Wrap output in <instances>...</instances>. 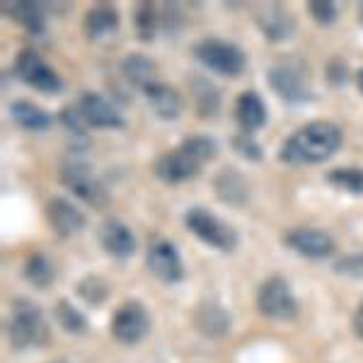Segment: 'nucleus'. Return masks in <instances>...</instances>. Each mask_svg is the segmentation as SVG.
Here are the masks:
<instances>
[{"label":"nucleus","mask_w":363,"mask_h":363,"mask_svg":"<svg viewBox=\"0 0 363 363\" xmlns=\"http://www.w3.org/2000/svg\"><path fill=\"white\" fill-rule=\"evenodd\" d=\"M61 121H63V126L70 128V131L75 133V136H83V133L87 131V121H85V116H83V112H80L78 107H66V109H63Z\"/></svg>","instance_id":"obj_31"},{"label":"nucleus","mask_w":363,"mask_h":363,"mask_svg":"<svg viewBox=\"0 0 363 363\" xmlns=\"http://www.w3.org/2000/svg\"><path fill=\"white\" fill-rule=\"evenodd\" d=\"M184 223L199 240H201V242L211 245V247H216L220 252H233L238 247V233L233 230L225 220L216 218V216L206 208L186 211Z\"/></svg>","instance_id":"obj_4"},{"label":"nucleus","mask_w":363,"mask_h":363,"mask_svg":"<svg viewBox=\"0 0 363 363\" xmlns=\"http://www.w3.org/2000/svg\"><path fill=\"white\" fill-rule=\"evenodd\" d=\"M308 78L310 75L306 66L296 61H281L269 70V85H272V90L289 104H301L313 97Z\"/></svg>","instance_id":"obj_5"},{"label":"nucleus","mask_w":363,"mask_h":363,"mask_svg":"<svg viewBox=\"0 0 363 363\" xmlns=\"http://www.w3.org/2000/svg\"><path fill=\"white\" fill-rule=\"evenodd\" d=\"M44 213H46V223L51 225V230H54L58 238H70L85 228L83 211L75 208L73 203L61 196L51 199V201L46 203Z\"/></svg>","instance_id":"obj_13"},{"label":"nucleus","mask_w":363,"mask_h":363,"mask_svg":"<svg viewBox=\"0 0 363 363\" xmlns=\"http://www.w3.org/2000/svg\"><path fill=\"white\" fill-rule=\"evenodd\" d=\"M196 325H199V330H201L203 335L220 337V335H225V332H228V315H225L223 308L211 306V303H206V306L199 308Z\"/></svg>","instance_id":"obj_24"},{"label":"nucleus","mask_w":363,"mask_h":363,"mask_svg":"<svg viewBox=\"0 0 363 363\" xmlns=\"http://www.w3.org/2000/svg\"><path fill=\"white\" fill-rule=\"evenodd\" d=\"M194 56L206 68L220 75H240L245 70V54L235 44L223 39H203L194 46Z\"/></svg>","instance_id":"obj_6"},{"label":"nucleus","mask_w":363,"mask_h":363,"mask_svg":"<svg viewBox=\"0 0 363 363\" xmlns=\"http://www.w3.org/2000/svg\"><path fill=\"white\" fill-rule=\"evenodd\" d=\"M10 114H13L17 124L22 128H29V131H44V128L51 126V116L42 107L27 102V99H17V102L10 104Z\"/></svg>","instance_id":"obj_23"},{"label":"nucleus","mask_w":363,"mask_h":363,"mask_svg":"<svg viewBox=\"0 0 363 363\" xmlns=\"http://www.w3.org/2000/svg\"><path fill=\"white\" fill-rule=\"evenodd\" d=\"M308 10H310V15H313V20L322 27L335 25L339 17V10L332 0H313V3L308 5Z\"/></svg>","instance_id":"obj_30"},{"label":"nucleus","mask_w":363,"mask_h":363,"mask_svg":"<svg viewBox=\"0 0 363 363\" xmlns=\"http://www.w3.org/2000/svg\"><path fill=\"white\" fill-rule=\"evenodd\" d=\"M257 308L264 318L272 320H294L298 313V303L291 294L289 284L281 277L267 279L257 294Z\"/></svg>","instance_id":"obj_8"},{"label":"nucleus","mask_w":363,"mask_h":363,"mask_svg":"<svg viewBox=\"0 0 363 363\" xmlns=\"http://www.w3.org/2000/svg\"><path fill=\"white\" fill-rule=\"evenodd\" d=\"M233 145H235L238 153H242V157H247V160H262V155H264L259 143L250 136H235L233 138Z\"/></svg>","instance_id":"obj_32"},{"label":"nucleus","mask_w":363,"mask_h":363,"mask_svg":"<svg viewBox=\"0 0 363 363\" xmlns=\"http://www.w3.org/2000/svg\"><path fill=\"white\" fill-rule=\"evenodd\" d=\"M15 75L20 80H25L27 85H32L34 90L46 92V95H54V92H58L63 87L61 75H58L34 49H25L17 56Z\"/></svg>","instance_id":"obj_7"},{"label":"nucleus","mask_w":363,"mask_h":363,"mask_svg":"<svg viewBox=\"0 0 363 363\" xmlns=\"http://www.w3.org/2000/svg\"><path fill=\"white\" fill-rule=\"evenodd\" d=\"M356 83H359V90H361V95H363V68L359 70V75H356Z\"/></svg>","instance_id":"obj_35"},{"label":"nucleus","mask_w":363,"mask_h":363,"mask_svg":"<svg viewBox=\"0 0 363 363\" xmlns=\"http://www.w3.org/2000/svg\"><path fill=\"white\" fill-rule=\"evenodd\" d=\"M148 269L155 279L165 284H177L184 279V267H182L179 252L167 240H155L148 250Z\"/></svg>","instance_id":"obj_12"},{"label":"nucleus","mask_w":363,"mask_h":363,"mask_svg":"<svg viewBox=\"0 0 363 363\" xmlns=\"http://www.w3.org/2000/svg\"><path fill=\"white\" fill-rule=\"evenodd\" d=\"M191 95H194V102H196V109L201 116H213L218 112V90L203 78H194L191 80Z\"/></svg>","instance_id":"obj_25"},{"label":"nucleus","mask_w":363,"mask_h":363,"mask_svg":"<svg viewBox=\"0 0 363 363\" xmlns=\"http://www.w3.org/2000/svg\"><path fill=\"white\" fill-rule=\"evenodd\" d=\"M361 22H363V5H361Z\"/></svg>","instance_id":"obj_37"},{"label":"nucleus","mask_w":363,"mask_h":363,"mask_svg":"<svg viewBox=\"0 0 363 363\" xmlns=\"http://www.w3.org/2000/svg\"><path fill=\"white\" fill-rule=\"evenodd\" d=\"M354 330H356V335L363 339V306L356 310V315H354Z\"/></svg>","instance_id":"obj_34"},{"label":"nucleus","mask_w":363,"mask_h":363,"mask_svg":"<svg viewBox=\"0 0 363 363\" xmlns=\"http://www.w3.org/2000/svg\"><path fill=\"white\" fill-rule=\"evenodd\" d=\"M216 143L208 136H189L182 145H177L169 153H162L155 160V174L157 179L167 182V184H182V182L194 179L201 167L208 160L216 157Z\"/></svg>","instance_id":"obj_2"},{"label":"nucleus","mask_w":363,"mask_h":363,"mask_svg":"<svg viewBox=\"0 0 363 363\" xmlns=\"http://www.w3.org/2000/svg\"><path fill=\"white\" fill-rule=\"evenodd\" d=\"M342 145V131L332 121H313L303 126L281 148V160L289 165H318L330 160Z\"/></svg>","instance_id":"obj_1"},{"label":"nucleus","mask_w":363,"mask_h":363,"mask_svg":"<svg viewBox=\"0 0 363 363\" xmlns=\"http://www.w3.org/2000/svg\"><path fill=\"white\" fill-rule=\"evenodd\" d=\"M25 279L32 286H37V289H46V286L54 284V267H51V262L44 255L37 252V255H32L25 262Z\"/></svg>","instance_id":"obj_27"},{"label":"nucleus","mask_w":363,"mask_h":363,"mask_svg":"<svg viewBox=\"0 0 363 363\" xmlns=\"http://www.w3.org/2000/svg\"><path fill=\"white\" fill-rule=\"evenodd\" d=\"M97 238H99V245L107 255L116 257V259H126L136 252V238L128 228L116 218H107L102 220L97 230Z\"/></svg>","instance_id":"obj_14"},{"label":"nucleus","mask_w":363,"mask_h":363,"mask_svg":"<svg viewBox=\"0 0 363 363\" xmlns=\"http://www.w3.org/2000/svg\"><path fill=\"white\" fill-rule=\"evenodd\" d=\"M5 15L10 20H15L20 27H25L32 34L44 32V15L39 10L37 3H25V0H13V3L5 5Z\"/></svg>","instance_id":"obj_22"},{"label":"nucleus","mask_w":363,"mask_h":363,"mask_svg":"<svg viewBox=\"0 0 363 363\" xmlns=\"http://www.w3.org/2000/svg\"><path fill=\"white\" fill-rule=\"evenodd\" d=\"M61 182L68 186V191H73L78 199H83L90 206L102 208L109 201V194L104 189V184L95 177L90 167L83 162H68L61 169Z\"/></svg>","instance_id":"obj_9"},{"label":"nucleus","mask_w":363,"mask_h":363,"mask_svg":"<svg viewBox=\"0 0 363 363\" xmlns=\"http://www.w3.org/2000/svg\"><path fill=\"white\" fill-rule=\"evenodd\" d=\"M327 182L332 186L342 191H349V194H363V169L356 167H342V169H332L327 172Z\"/></svg>","instance_id":"obj_28"},{"label":"nucleus","mask_w":363,"mask_h":363,"mask_svg":"<svg viewBox=\"0 0 363 363\" xmlns=\"http://www.w3.org/2000/svg\"><path fill=\"white\" fill-rule=\"evenodd\" d=\"M145 99H148L150 109L165 121H172L177 119L179 112H182V97L174 87H169L165 83H153L150 87L143 90Z\"/></svg>","instance_id":"obj_16"},{"label":"nucleus","mask_w":363,"mask_h":363,"mask_svg":"<svg viewBox=\"0 0 363 363\" xmlns=\"http://www.w3.org/2000/svg\"><path fill=\"white\" fill-rule=\"evenodd\" d=\"M235 119L245 131H257L267 124V107L257 92H242L235 102Z\"/></svg>","instance_id":"obj_18"},{"label":"nucleus","mask_w":363,"mask_h":363,"mask_svg":"<svg viewBox=\"0 0 363 363\" xmlns=\"http://www.w3.org/2000/svg\"><path fill=\"white\" fill-rule=\"evenodd\" d=\"M116 27H119V13H116L114 8H109V5H97V8H92L90 13L85 15L83 29H85L87 39H92V42L112 34Z\"/></svg>","instance_id":"obj_20"},{"label":"nucleus","mask_w":363,"mask_h":363,"mask_svg":"<svg viewBox=\"0 0 363 363\" xmlns=\"http://www.w3.org/2000/svg\"><path fill=\"white\" fill-rule=\"evenodd\" d=\"M136 34L140 42H153L157 29H160V17H157V8L153 3H140L136 8Z\"/></svg>","instance_id":"obj_26"},{"label":"nucleus","mask_w":363,"mask_h":363,"mask_svg":"<svg viewBox=\"0 0 363 363\" xmlns=\"http://www.w3.org/2000/svg\"><path fill=\"white\" fill-rule=\"evenodd\" d=\"M327 80L332 85H344L347 83V63L342 58H332L330 66H327Z\"/></svg>","instance_id":"obj_33"},{"label":"nucleus","mask_w":363,"mask_h":363,"mask_svg":"<svg viewBox=\"0 0 363 363\" xmlns=\"http://www.w3.org/2000/svg\"><path fill=\"white\" fill-rule=\"evenodd\" d=\"M216 191H218L220 201L230 203V206H242L247 201V184H245L242 174L233 167L223 169L216 177Z\"/></svg>","instance_id":"obj_21"},{"label":"nucleus","mask_w":363,"mask_h":363,"mask_svg":"<svg viewBox=\"0 0 363 363\" xmlns=\"http://www.w3.org/2000/svg\"><path fill=\"white\" fill-rule=\"evenodd\" d=\"M148 310L136 301L124 303L112 318V335L121 344H138L140 339L148 335Z\"/></svg>","instance_id":"obj_10"},{"label":"nucleus","mask_w":363,"mask_h":363,"mask_svg":"<svg viewBox=\"0 0 363 363\" xmlns=\"http://www.w3.org/2000/svg\"><path fill=\"white\" fill-rule=\"evenodd\" d=\"M284 242L298 255L308 257V259H327L335 255V240L327 233L315 230V228H296L284 235Z\"/></svg>","instance_id":"obj_11"},{"label":"nucleus","mask_w":363,"mask_h":363,"mask_svg":"<svg viewBox=\"0 0 363 363\" xmlns=\"http://www.w3.org/2000/svg\"><path fill=\"white\" fill-rule=\"evenodd\" d=\"M78 109L83 112L87 126L95 128H119L124 126V119L121 114L114 109V104L109 99H104L97 92H83L78 102Z\"/></svg>","instance_id":"obj_15"},{"label":"nucleus","mask_w":363,"mask_h":363,"mask_svg":"<svg viewBox=\"0 0 363 363\" xmlns=\"http://www.w3.org/2000/svg\"><path fill=\"white\" fill-rule=\"evenodd\" d=\"M8 339L15 349L42 347L49 342V325H46L42 310L34 303L15 301L13 315L8 320Z\"/></svg>","instance_id":"obj_3"},{"label":"nucleus","mask_w":363,"mask_h":363,"mask_svg":"<svg viewBox=\"0 0 363 363\" xmlns=\"http://www.w3.org/2000/svg\"><path fill=\"white\" fill-rule=\"evenodd\" d=\"M56 318H58V322H61L63 330L73 332V335H83V332L87 330L85 318L73 306H70V303H66V301H61L56 306Z\"/></svg>","instance_id":"obj_29"},{"label":"nucleus","mask_w":363,"mask_h":363,"mask_svg":"<svg viewBox=\"0 0 363 363\" xmlns=\"http://www.w3.org/2000/svg\"><path fill=\"white\" fill-rule=\"evenodd\" d=\"M257 22H259V29L267 34L269 42H281L294 32V17L289 15V10L279 8V5H267L257 15Z\"/></svg>","instance_id":"obj_17"},{"label":"nucleus","mask_w":363,"mask_h":363,"mask_svg":"<svg viewBox=\"0 0 363 363\" xmlns=\"http://www.w3.org/2000/svg\"><path fill=\"white\" fill-rule=\"evenodd\" d=\"M354 262H356V264H359V267H363V255L359 257V259H354Z\"/></svg>","instance_id":"obj_36"},{"label":"nucleus","mask_w":363,"mask_h":363,"mask_svg":"<svg viewBox=\"0 0 363 363\" xmlns=\"http://www.w3.org/2000/svg\"><path fill=\"white\" fill-rule=\"evenodd\" d=\"M121 73L126 75L128 83L140 87V90L157 83V66L148 56H140V54L126 56L124 63H121Z\"/></svg>","instance_id":"obj_19"}]
</instances>
